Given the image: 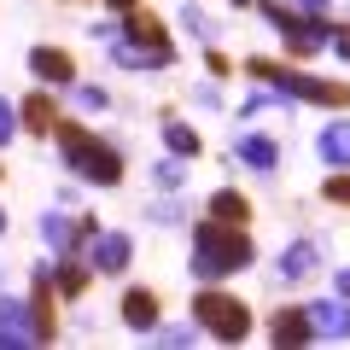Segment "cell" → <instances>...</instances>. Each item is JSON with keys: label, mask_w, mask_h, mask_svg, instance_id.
<instances>
[{"label": "cell", "mask_w": 350, "mask_h": 350, "mask_svg": "<svg viewBox=\"0 0 350 350\" xmlns=\"http://www.w3.org/2000/svg\"><path fill=\"white\" fill-rule=\"evenodd\" d=\"M53 140H59V158H64V170H70L76 181H88V187H117V181H123V152L105 146L94 129H82V123H70V117H59Z\"/></svg>", "instance_id": "obj_1"}, {"label": "cell", "mask_w": 350, "mask_h": 350, "mask_svg": "<svg viewBox=\"0 0 350 350\" xmlns=\"http://www.w3.org/2000/svg\"><path fill=\"white\" fill-rule=\"evenodd\" d=\"M251 262H257V245H251L245 228H228L216 216H204L193 228V275L199 280H228L239 269H251Z\"/></svg>", "instance_id": "obj_2"}, {"label": "cell", "mask_w": 350, "mask_h": 350, "mask_svg": "<svg viewBox=\"0 0 350 350\" xmlns=\"http://www.w3.org/2000/svg\"><path fill=\"white\" fill-rule=\"evenodd\" d=\"M245 76L269 82L275 94H286V100H310V105H338V111H350V82H327V76H310V70H298V64L245 59Z\"/></svg>", "instance_id": "obj_3"}, {"label": "cell", "mask_w": 350, "mask_h": 350, "mask_svg": "<svg viewBox=\"0 0 350 350\" xmlns=\"http://www.w3.org/2000/svg\"><path fill=\"white\" fill-rule=\"evenodd\" d=\"M193 321H199V333H211L216 345H245L251 338V310L222 286L193 292Z\"/></svg>", "instance_id": "obj_4"}, {"label": "cell", "mask_w": 350, "mask_h": 350, "mask_svg": "<svg viewBox=\"0 0 350 350\" xmlns=\"http://www.w3.org/2000/svg\"><path fill=\"white\" fill-rule=\"evenodd\" d=\"M29 327H36V345H53V338H59V286H53V269H36Z\"/></svg>", "instance_id": "obj_5"}, {"label": "cell", "mask_w": 350, "mask_h": 350, "mask_svg": "<svg viewBox=\"0 0 350 350\" xmlns=\"http://www.w3.org/2000/svg\"><path fill=\"white\" fill-rule=\"evenodd\" d=\"M94 234H100V228H94V216H59V211H53L47 222H41V239H47L59 257H76V245H88Z\"/></svg>", "instance_id": "obj_6"}, {"label": "cell", "mask_w": 350, "mask_h": 350, "mask_svg": "<svg viewBox=\"0 0 350 350\" xmlns=\"http://www.w3.org/2000/svg\"><path fill=\"white\" fill-rule=\"evenodd\" d=\"M105 47H111V64H123V70H170L175 64V47H146L129 36H111Z\"/></svg>", "instance_id": "obj_7"}, {"label": "cell", "mask_w": 350, "mask_h": 350, "mask_svg": "<svg viewBox=\"0 0 350 350\" xmlns=\"http://www.w3.org/2000/svg\"><path fill=\"white\" fill-rule=\"evenodd\" d=\"M29 76L47 82V88H59V94H70V88H76V59L64 47H36V53H29Z\"/></svg>", "instance_id": "obj_8"}, {"label": "cell", "mask_w": 350, "mask_h": 350, "mask_svg": "<svg viewBox=\"0 0 350 350\" xmlns=\"http://www.w3.org/2000/svg\"><path fill=\"white\" fill-rule=\"evenodd\" d=\"M129 257H135L129 234H94V239H88V262H94V275H123Z\"/></svg>", "instance_id": "obj_9"}, {"label": "cell", "mask_w": 350, "mask_h": 350, "mask_svg": "<svg viewBox=\"0 0 350 350\" xmlns=\"http://www.w3.org/2000/svg\"><path fill=\"white\" fill-rule=\"evenodd\" d=\"M18 117H24V135H53L59 129V100H53V88L41 82L36 94L18 100Z\"/></svg>", "instance_id": "obj_10"}, {"label": "cell", "mask_w": 350, "mask_h": 350, "mask_svg": "<svg viewBox=\"0 0 350 350\" xmlns=\"http://www.w3.org/2000/svg\"><path fill=\"white\" fill-rule=\"evenodd\" d=\"M117 315H123L135 333H158L163 304H158V292H152V286H129V292H123V304H117Z\"/></svg>", "instance_id": "obj_11"}, {"label": "cell", "mask_w": 350, "mask_h": 350, "mask_svg": "<svg viewBox=\"0 0 350 350\" xmlns=\"http://www.w3.org/2000/svg\"><path fill=\"white\" fill-rule=\"evenodd\" d=\"M234 158L245 163V170H257V175H275L280 170V146L269 135H257V129H245V135L234 140Z\"/></svg>", "instance_id": "obj_12"}, {"label": "cell", "mask_w": 350, "mask_h": 350, "mask_svg": "<svg viewBox=\"0 0 350 350\" xmlns=\"http://www.w3.org/2000/svg\"><path fill=\"white\" fill-rule=\"evenodd\" d=\"M315 321V338H350V298H321V304H304Z\"/></svg>", "instance_id": "obj_13"}, {"label": "cell", "mask_w": 350, "mask_h": 350, "mask_svg": "<svg viewBox=\"0 0 350 350\" xmlns=\"http://www.w3.org/2000/svg\"><path fill=\"white\" fill-rule=\"evenodd\" d=\"M117 36H129V41H146V47H175V41H170V24H163L158 12H146V6H135V12H123V24H117Z\"/></svg>", "instance_id": "obj_14"}, {"label": "cell", "mask_w": 350, "mask_h": 350, "mask_svg": "<svg viewBox=\"0 0 350 350\" xmlns=\"http://www.w3.org/2000/svg\"><path fill=\"white\" fill-rule=\"evenodd\" d=\"M315 269H321V245H315V239H292V245L280 251V269H275V275L280 280H310Z\"/></svg>", "instance_id": "obj_15"}, {"label": "cell", "mask_w": 350, "mask_h": 350, "mask_svg": "<svg viewBox=\"0 0 350 350\" xmlns=\"http://www.w3.org/2000/svg\"><path fill=\"white\" fill-rule=\"evenodd\" d=\"M269 338H275V345H310V338H315L310 310H275V321H269Z\"/></svg>", "instance_id": "obj_16"}, {"label": "cell", "mask_w": 350, "mask_h": 350, "mask_svg": "<svg viewBox=\"0 0 350 350\" xmlns=\"http://www.w3.org/2000/svg\"><path fill=\"white\" fill-rule=\"evenodd\" d=\"M204 216H216V222H228V228H245V222H251V199H245L239 187H222V193H211Z\"/></svg>", "instance_id": "obj_17"}, {"label": "cell", "mask_w": 350, "mask_h": 350, "mask_svg": "<svg viewBox=\"0 0 350 350\" xmlns=\"http://www.w3.org/2000/svg\"><path fill=\"white\" fill-rule=\"evenodd\" d=\"M315 152H321V163H333V170H350V123H327L321 135H315Z\"/></svg>", "instance_id": "obj_18"}, {"label": "cell", "mask_w": 350, "mask_h": 350, "mask_svg": "<svg viewBox=\"0 0 350 350\" xmlns=\"http://www.w3.org/2000/svg\"><path fill=\"white\" fill-rule=\"evenodd\" d=\"M88 280H94V262H76V257H59V269H53V286H59V298H82Z\"/></svg>", "instance_id": "obj_19"}, {"label": "cell", "mask_w": 350, "mask_h": 350, "mask_svg": "<svg viewBox=\"0 0 350 350\" xmlns=\"http://www.w3.org/2000/svg\"><path fill=\"white\" fill-rule=\"evenodd\" d=\"M163 146H170L175 158H199V152H204V135H199V129H187V123H175V117H170V123H163Z\"/></svg>", "instance_id": "obj_20"}, {"label": "cell", "mask_w": 350, "mask_h": 350, "mask_svg": "<svg viewBox=\"0 0 350 350\" xmlns=\"http://www.w3.org/2000/svg\"><path fill=\"white\" fill-rule=\"evenodd\" d=\"M181 29H187V36H199V41H211V36H216V24L199 12V0H187V6H181Z\"/></svg>", "instance_id": "obj_21"}, {"label": "cell", "mask_w": 350, "mask_h": 350, "mask_svg": "<svg viewBox=\"0 0 350 350\" xmlns=\"http://www.w3.org/2000/svg\"><path fill=\"white\" fill-rule=\"evenodd\" d=\"M321 199L350 211V170H333V175H327V181H321Z\"/></svg>", "instance_id": "obj_22"}, {"label": "cell", "mask_w": 350, "mask_h": 350, "mask_svg": "<svg viewBox=\"0 0 350 350\" xmlns=\"http://www.w3.org/2000/svg\"><path fill=\"white\" fill-rule=\"evenodd\" d=\"M152 181H158L163 193H181V181H187V170H181V158H163L158 170H152Z\"/></svg>", "instance_id": "obj_23"}, {"label": "cell", "mask_w": 350, "mask_h": 350, "mask_svg": "<svg viewBox=\"0 0 350 350\" xmlns=\"http://www.w3.org/2000/svg\"><path fill=\"white\" fill-rule=\"evenodd\" d=\"M70 100L82 105V111H105V105H111V94H105V88H82V82H76V88H70Z\"/></svg>", "instance_id": "obj_24"}, {"label": "cell", "mask_w": 350, "mask_h": 350, "mask_svg": "<svg viewBox=\"0 0 350 350\" xmlns=\"http://www.w3.org/2000/svg\"><path fill=\"white\" fill-rule=\"evenodd\" d=\"M18 129H24V117H18V105L6 100V94H0V146H6V140H12Z\"/></svg>", "instance_id": "obj_25"}, {"label": "cell", "mask_w": 350, "mask_h": 350, "mask_svg": "<svg viewBox=\"0 0 350 350\" xmlns=\"http://www.w3.org/2000/svg\"><path fill=\"white\" fill-rule=\"evenodd\" d=\"M193 333H199V321H193V327H158L152 338H158V345H187Z\"/></svg>", "instance_id": "obj_26"}, {"label": "cell", "mask_w": 350, "mask_h": 350, "mask_svg": "<svg viewBox=\"0 0 350 350\" xmlns=\"http://www.w3.org/2000/svg\"><path fill=\"white\" fill-rule=\"evenodd\" d=\"M327 47H333L338 59L350 64V24H333V36H327Z\"/></svg>", "instance_id": "obj_27"}, {"label": "cell", "mask_w": 350, "mask_h": 350, "mask_svg": "<svg viewBox=\"0 0 350 350\" xmlns=\"http://www.w3.org/2000/svg\"><path fill=\"white\" fill-rule=\"evenodd\" d=\"M204 70H211V76H228V70H234V59H228V53H204Z\"/></svg>", "instance_id": "obj_28"}, {"label": "cell", "mask_w": 350, "mask_h": 350, "mask_svg": "<svg viewBox=\"0 0 350 350\" xmlns=\"http://www.w3.org/2000/svg\"><path fill=\"white\" fill-rule=\"evenodd\" d=\"M152 222H181V204H175V199H163V204H152Z\"/></svg>", "instance_id": "obj_29"}, {"label": "cell", "mask_w": 350, "mask_h": 350, "mask_svg": "<svg viewBox=\"0 0 350 350\" xmlns=\"http://www.w3.org/2000/svg\"><path fill=\"white\" fill-rule=\"evenodd\" d=\"M292 6H298V12H310V18H327V6H333V0H292Z\"/></svg>", "instance_id": "obj_30"}, {"label": "cell", "mask_w": 350, "mask_h": 350, "mask_svg": "<svg viewBox=\"0 0 350 350\" xmlns=\"http://www.w3.org/2000/svg\"><path fill=\"white\" fill-rule=\"evenodd\" d=\"M333 292H338V298H350V269H338V275H333Z\"/></svg>", "instance_id": "obj_31"}, {"label": "cell", "mask_w": 350, "mask_h": 350, "mask_svg": "<svg viewBox=\"0 0 350 350\" xmlns=\"http://www.w3.org/2000/svg\"><path fill=\"white\" fill-rule=\"evenodd\" d=\"M105 6H111V12H135L140 0H105Z\"/></svg>", "instance_id": "obj_32"}, {"label": "cell", "mask_w": 350, "mask_h": 350, "mask_svg": "<svg viewBox=\"0 0 350 350\" xmlns=\"http://www.w3.org/2000/svg\"><path fill=\"white\" fill-rule=\"evenodd\" d=\"M0 234H6V211H0Z\"/></svg>", "instance_id": "obj_33"}, {"label": "cell", "mask_w": 350, "mask_h": 350, "mask_svg": "<svg viewBox=\"0 0 350 350\" xmlns=\"http://www.w3.org/2000/svg\"><path fill=\"white\" fill-rule=\"evenodd\" d=\"M0 181H6V163H0Z\"/></svg>", "instance_id": "obj_34"}]
</instances>
